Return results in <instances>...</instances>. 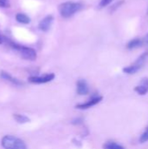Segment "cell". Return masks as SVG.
<instances>
[{
  "instance_id": "1",
  "label": "cell",
  "mask_w": 148,
  "mask_h": 149,
  "mask_svg": "<svg viewBox=\"0 0 148 149\" xmlns=\"http://www.w3.org/2000/svg\"><path fill=\"white\" fill-rule=\"evenodd\" d=\"M4 39L7 40V38H4ZM7 43H9V45L11 47V49L17 52L22 58L25 60H29V61H34L37 59V57H38L37 52L33 48L24 46V45L14 43L12 41H10V40H7Z\"/></svg>"
},
{
  "instance_id": "2",
  "label": "cell",
  "mask_w": 148,
  "mask_h": 149,
  "mask_svg": "<svg viewBox=\"0 0 148 149\" xmlns=\"http://www.w3.org/2000/svg\"><path fill=\"white\" fill-rule=\"evenodd\" d=\"M83 4L79 2H71L67 1L62 3L58 6V11L60 16L63 18H69L72 17L75 13L79 12L83 9Z\"/></svg>"
},
{
  "instance_id": "3",
  "label": "cell",
  "mask_w": 148,
  "mask_h": 149,
  "mask_svg": "<svg viewBox=\"0 0 148 149\" xmlns=\"http://www.w3.org/2000/svg\"><path fill=\"white\" fill-rule=\"evenodd\" d=\"M1 146L3 149H27L24 141L13 135H4L1 140Z\"/></svg>"
},
{
  "instance_id": "4",
  "label": "cell",
  "mask_w": 148,
  "mask_h": 149,
  "mask_svg": "<svg viewBox=\"0 0 148 149\" xmlns=\"http://www.w3.org/2000/svg\"><path fill=\"white\" fill-rule=\"evenodd\" d=\"M148 58V52H144L142 53L132 65H128V66H126L123 68V72L126 74H135L136 72H138L145 65L147 59Z\"/></svg>"
},
{
  "instance_id": "5",
  "label": "cell",
  "mask_w": 148,
  "mask_h": 149,
  "mask_svg": "<svg viewBox=\"0 0 148 149\" xmlns=\"http://www.w3.org/2000/svg\"><path fill=\"white\" fill-rule=\"evenodd\" d=\"M55 79V74L51 73H45L44 75L40 76H31L28 78V81L31 84H45L48 82L52 81Z\"/></svg>"
},
{
  "instance_id": "6",
  "label": "cell",
  "mask_w": 148,
  "mask_h": 149,
  "mask_svg": "<svg viewBox=\"0 0 148 149\" xmlns=\"http://www.w3.org/2000/svg\"><path fill=\"white\" fill-rule=\"evenodd\" d=\"M102 100H103V97L102 96H100V95H95V96L92 97L86 102H84V103H80V104L76 105L75 107L77 109H79V110H86V109H89V108H91V107L98 105Z\"/></svg>"
},
{
  "instance_id": "7",
  "label": "cell",
  "mask_w": 148,
  "mask_h": 149,
  "mask_svg": "<svg viewBox=\"0 0 148 149\" xmlns=\"http://www.w3.org/2000/svg\"><path fill=\"white\" fill-rule=\"evenodd\" d=\"M53 22V16L52 15H47L46 17H44L38 24V29L41 31L46 32L50 30L51 24Z\"/></svg>"
},
{
  "instance_id": "8",
  "label": "cell",
  "mask_w": 148,
  "mask_h": 149,
  "mask_svg": "<svg viewBox=\"0 0 148 149\" xmlns=\"http://www.w3.org/2000/svg\"><path fill=\"white\" fill-rule=\"evenodd\" d=\"M134 92L139 95H146L148 93V78H144L140 80V84L134 87Z\"/></svg>"
},
{
  "instance_id": "9",
  "label": "cell",
  "mask_w": 148,
  "mask_h": 149,
  "mask_svg": "<svg viewBox=\"0 0 148 149\" xmlns=\"http://www.w3.org/2000/svg\"><path fill=\"white\" fill-rule=\"evenodd\" d=\"M0 77H1L3 79L8 81V82H10V83H11V84L14 85V86H23V85H24V83H23L22 81H20L18 79L13 77L12 75H10V74L9 72H7L2 71V72H0Z\"/></svg>"
},
{
  "instance_id": "10",
  "label": "cell",
  "mask_w": 148,
  "mask_h": 149,
  "mask_svg": "<svg viewBox=\"0 0 148 149\" xmlns=\"http://www.w3.org/2000/svg\"><path fill=\"white\" fill-rule=\"evenodd\" d=\"M89 86L85 79H79L77 81V93L79 95H86L89 93Z\"/></svg>"
},
{
  "instance_id": "11",
  "label": "cell",
  "mask_w": 148,
  "mask_h": 149,
  "mask_svg": "<svg viewBox=\"0 0 148 149\" xmlns=\"http://www.w3.org/2000/svg\"><path fill=\"white\" fill-rule=\"evenodd\" d=\"M144 43L145 41L142 38H133L126 44V48L128 50H134V49L141 47L144 45Z\"/></svg>"
},
{
  "instance_id": "12",
  "label": "cell",
  "mask_w": 148,
  "mask_h": 149,
  "mask_svg": "<svg viewBox=\"0 0 148 149\" xmlns=\"http://www.w3.org/2000/svg\"><path fill=\"white\" fill-rule=\"evenodd\" d=\"M16 20L20 23V24H28L31 22V18L24 13H17L16 15Z\"/></svg>"
},
{
  "instance_id": "13",
  "label": "cell",
  "mask_w": 148,
  "mask_h": 149,
  "mask_svg": "<svg viewBox=\"0 0 148 149\" xmlns=\"http://www.w3.org/2000/svg\"><path fill=\"white\" fill-rule=\"evenodd\" d=\"M13 119L16 120V122H17L19 124H24V123H28L30 121V119L26 115L20 114V113H14Z\"/></svg>"
},
{
  "instance_id": "14",
  "label": "cell",
  "mask_w": 148,
  "mask_h": 149,
  "mask_svg": "<svg viewBox=\"0 0 148 149\" xmlns=\"http://www.w3.org/2000/svg\"><path fill=\"white\" fill-rule=\"evenodd\" d=\"M104 149H126L123 146L114 141H107L103 145Z\"/></svg>"
},
{
  "instance_id": "15",
  "label": "cell",
  "mask_w": 148,
  "mask_h": 149,
  "mask_svg": "<svg viewBox=\"0 0 148 149\" xmlns=\"http://www.w3.org/2000/svg\"><path fill=\"white\" fill-rule=\"evenodd\" d=\"M113 0H100L99 3V9H103L106 6H108Z\"/></svg>"
},
{
  "instance_id": "16",
  "label": "cell",
  "mask_w": 148,
  "mask_h": 149,
  "mask_svg": "<svg viewBox=\"0 0 148 149\" xmlns=\"http://www.w3.org/2000/svg\"><path fill=\"white\" fill-rule=\"evenodd\" d=\"M147 141H148V127L146 129V131L140 135V143H145Z\"/></svg>"
},
{
  "instance_id": "17",
  "label": "cell",
  "mask_w": 148,
  "mask_h": 149,
  "mask_svg": "<svg viewBox=\"0 0 148 149\" xmlns=\"http://www.w3.org/2000/svg\"><path fill=\"white\" fill-rule=\"evenodd\" d=\"M123 3H124V0H121V1L117 2L115 4H113V5L112 6V8H111V11H114L115 10H117L118 8H120Z\"/></svg>"
},
{
  "instance_id": "18",
  "label": "cell",
  "mask_w": 148,
  "mask_h": 149,
  "mask_svg": "<svg viewBox=\"0 0 148 149\" xmlns=\"http://www.w3.org/2000/svg\"><path fill=\"white\" fill-rule=\"evenodd\" d=\"M0 7H2V8L10 7V2H9V0H0Z\"/></svg>"
},
{
  "instance_id": "19",
  "label": "cell",
  "mask_w": 148,
  "mask_h": 149,
  "mask_svg": "<svg viewBox=\"0 0 148 149\" xmlns=\"http://www.w3.org/2000/svg\"><path fill=\"white\" fill-rule=\"evenodd\" d=\"M72 123L73 125H79V124L83 123V119L82 118H76L72 121Z\"/></svg>"
},
{
  "instance_id": "20",
  "label": "cell",
  "mask_w": 148,
  "mask_h": 149,
  "mask_svg": "<svg viewBox=\"0 0 148 149\" xmlns=\"http://www.w3.org/2000/svg\"><path fill=\"white\" fill-rule=\"evenodd\" d=\"M144 41H145V43L148 45V33L146 35V37H145V38H144Z\"/></svg>"
},
{
  "instance_id": "21",
  "label": "cell",
  "mask_w": 148,
  "mask_h": 149,
  "mask_svg": "<svg viewBox=\"0 0 148 149\" xmlns=\"http://www.w3.org/2000/svg\"><path fill=\"white\" fill-rule=\"evenodd\" d=\"M3 38H2V37H1V35H0V45L3 43Z\"/></svg>"
},
{
  "instance_id": "22",
  "label": "cell",
  "mask_w": 148,
  "mask_h": 149,
  "mask_svg": "<svg viewBox=\"0 0 148 149\" xmlns=\"http://www.w3.org/2000/svg\"><path fill=\"white\" fill-rule=\"evenodd\" d=\"M147 14H148V9H147Z\"/></svg>"
}]
</instances>
